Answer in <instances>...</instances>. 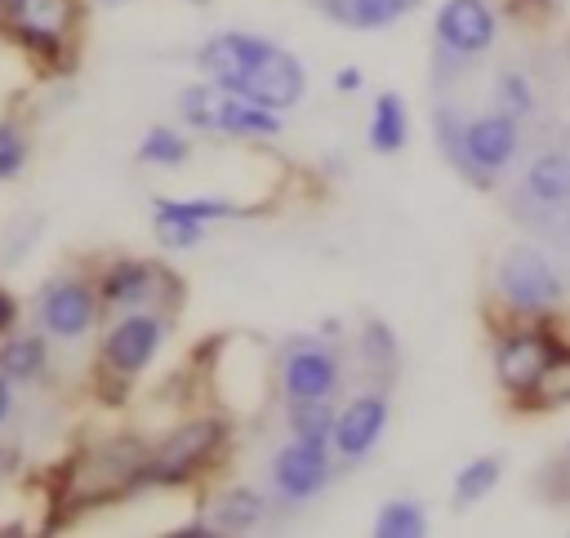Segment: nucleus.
Returning a JSON list of instances; mask_svg holds the SVG:
<instances>
[{"label":"nucleus","mask_w":570,"mask_h":538,"mask_svg":"<svg viewBox=\"0 0 570 538\" xmlns=\"http://www.w3.org/2000/svg\"><path fill=\"white\" fill-rule=\"evenodd\" d=\"M142 467H147V445L134 436H116V440L71 454V462L62 467L53 485V516L71 520V516H85V511H98L125 498L129 489H138Z\"/></svg>","instance_id":"nucleus-2"},{"label":"nucleus","mask_w":570,"mask_h":538,"mask_svg":"<svg viewBox=\"0 0 570 538\" xmlns=\"http://www.w3.org/2000/svg\"><path fill=\"white\" fill-rule=\"evenodd\" d=\"M227 440V422L223 418H187L178 422L156 449H147V467H142V480L138 489H165V485H187L196 471H205L218 449Z\"/></svg>","instance_id":"nucleus-3"},{"label":"nucleus","mask_w":570,"mask_h":538,"mask_svg":"<svg viewBox=\"0 0 570 538\" xmlns=\"http://www.w3.org/2000/svg\"><path fill=\"white\" fill-rule=\"evenodd\" d=\"M209 534H218L214 525H183V529H174V538H209Z\"/></svg>","instance_id":"nucleus-32"},{"label":"nucleus","mask_w":570,"mask_h":538,"mask_svg":"<svg viewBox=\"0 0 570 538\" xmlns=\"http://www.w3.org/2000/svg\"><path fill=\"white\" fill-rule=\"evenodd\" d=\"M9 409H13V396H9V378L0 373V422L9 418Z\"/></svg>","instance_id":"nucleus-33"},{"label":"nucleus","mask_w":570,"mask_h":538,"mask_svg":"<svg viewBox=\"0 0 570 538\" xmlns=\"http://www.w3.org/2000/svg\"><path fill=\"white\" fill-rule=\"evenodd\" d=\"M27 160V142L13 124H0V178H18Z\"/></svg>","instance_id":"nucleus-28"},{"label":"nucleus","mask_w":570,"mask_h":538,"mask_svg":"<svg viewBox=\"0 0 570 538\" xmlns=\"http://www.w3.org/2000/svg\"><path fill=\"white\" fill-rule=\"evenodd\" d=\"M494 285H499V298H503L512 311H521V316L552 311V307L561 302V293H566V289H561V276L552 271V262H548L539 249H525V245H517V249L503 253Z\"/></svg>","instance_id":"nucleus-6"},{"label":"nucleus","mask_w":570,"mask_h":538,"mask_svg":"<svg viewBox=\"0 0 570 538\" xmlns=\"http://www.w3.org/2000/svg\"><path fill=\"white\" fill-rule=\"evenodd\" d=\"M525 191L543 205L570 200V151H543L530 169H525Z\"/></svg>","instance_id":"nucleus-17"},{"label":"nucleus","mask_w":570,"mask_h":538,"mask_svg":"<svg viewBox=\"0 0 570 538\" xmlns=\"http://www.w3.org/2000/svg\"><path fill=\"white\" fill-rule=\"evenodd\" d=\"M45 360H49V351H45V338H36V333L9 338V342L0 347V373L13 378V382H31V378H40Z\"/></svg>","instance_id":"nucleus-20"},{"label":"nucleus","mask_w":570,"mask_h":538,"mask_svg":"<svg viewBox=\"0 0 570 538\" xmlns=\"http://www.w3.org/2000/svg\"><path fill=\"white\" fill-rule=\"evenodd\" d=\"M387 427V400L383 396H356L338 418H334V436L330 449H338L343 458H361L374 449V440Z\"/></svg>","instance_id":"nucleus-15"},{"label":"nucleus","mask_w":570,"mask_h":538,"mask_svg":"<svg viewBox=\"0 0 570 538\" xmlns=\"http://www.w3.org/2000/svg\"><path fill=\"white\" fill-rule=\"evenodd\" d=\"M98 316V293L76 280V276H58L40 289V325L53 333V338H80L89 333Z\"/></svg>","instance_id":"nucleus-12"},{"label":"nucleus","mask_w":570,"mask_h":538,"mask_svg":"<svg viewBox=\"0 0 570 538\" xmlns=\"http://www.w3.org/2000/svg\"><path fill=\"white\" fill-rule=\"evenodd\" d=\"M405 138H410V116H405L401 98L396 93H379L374 98V116H370V147L392 156V151L405 147Z\"/></svg>","instance_id":"nucleus-18"},{"label":"nucleus","mask_w":570,"mask_h":538,"mask_svg":"<svg viewBox=\"0 0 570 538\" xmlns=\"http://www.w3.org/2000/svg\"><path fill=\"white\" fill-rule=\"evenodd\" d=\"M151 227H156V240H160L165 249H196V245L205 240V222L191 218L178 200H156Z\"/></svg>","instance_id":"nucleus-16"},{"label":"nucleus","mask_w":570,"mask_h":538,"mask_svg":"<svg viewBox=\"0 0 570 538\" xmlns=\"http://www.w3.org/2000/svg\"><path fill=\"white\" fill-rule=\"evenodd\" d=\"M499 485V458H472L459 476H454V502L459 507H472V502H481L490 489Z\"/></svg>","instance_id":"nucleus-24"},{"label":"nucleus","mask_w":570,"mask_h":538,"mask_svg":"<svg viewBox=\"0 0 570 538\" xmlns=\"http://www.w3.org/2000/svg\"><path fill=\"white\" fill-rule=\"evenodd\" d=\"M557 351H561V342L548 329H508L494 347V378L503 382V391L525 400L534 391V382L543 378V369L557 360Z\"/></svg>","instance_id":"nucleus-7"},{"label":"nucleus","mask_w":570,"mask_h":538,"mask_svg":"<svg viewBox=\"0 0 570 538\" xmlns=\"http://www.w3.org/2000/svg\"><path fill=\"white\" fill-rule=\"evenodd\" d=\"M361 347H365V356H370L379 369L396 360V342H392L387 325H379V320H370V325H365V333H361Z\"/></svg>","instance_id":"nucleus-29"},{"label":"nucleus","mask_w":570,"mask_h":538,"mask_svg":"<svg viewBox=\"0 0 570 538\" xmlns=\"http://www.w3.org/2000/svg\"><path fill=\"white\" fill-rule=\"evenodd\" d=\"M200 67L214 84H223V89H232V93H240L267 111H289L307 93V71L298 67V58L285 53L281 44L263 40V36L223 31L214 40H205Z\"/></svg>","instance_id":"nucleus-1"},{"label":"nucleus","mask_w":570,"mask_h":538,"mask_svg":"<svg viewBox=\"0 0 570 538\" xmlns=\"http://www.w3.org/2000/svg\"><path fill=\"white\" fill-rule=\"evenodd\" d=\"M160 347V320L151 311H125L102 338V378H134Z\"/></svg>","instance_id":"nucleus-9"},{"label":"nucleus","mask_w":570,"mask_h":538,"mask_svg":"<svg viewBox=\"0 0 570 538\" xmlns=\"http://www.w3.org/2000/svg\"><path fill=\"white\" fill-rule=\"evenodd\" d=\"M423 529H428L423 507H419V502H405V498L387 502V507L374 516V534H379V538H419Z\"/></svg>","instance_id":"nucleus-26"},{"label":"nucleus","mask_w":570,"mask_h":538,"mask_svg":"<svg viewBox=\"0 0 570 538\" xmlns=\"http://www.w3.org/2000/svg\"><path fill=\"white\" fill-rule=\"evenodd\" d=\"M499 98H503V111L508 116H525L534 107V93H530L525 76H517V71H503L499 76Z\"/></svg>","instance_id":"nucleus-27"},{"label":"nucleus","mask_w":570,"mask_h":538,"mask_svg":"<svg viewBox=\"0 0 570 538\" xmlns=\"http://www.w3.org/2000/svg\"><path fill=\"white\" fill-rule=\"evenodd\" d=\"M517 151V116L508 111H490L463 124V160L459 173H468L472 182H490Z\"/></svg>","instance_id":"nucleus-8"},{"label":"nucleus","mask_w":570,"mask_h":538,"mask_svg":"<svg viewBox=\"0 0 570 538\" xmlns=\"http://www.w3.org/2000/svg\"><path fill=\"white\" fill-rule=\"evenodd\" d=\"M334 418H338V414H334L325 400H289V431H294L298 440H325V445H330Z\"/></svg>","instance_id":"nucleus-23"},{"label":"nucleus","mask_w":570,"mask_h":538,"mask_svg":"<svg viewBox=\"0 0 570 538\" xmlns=\"http://www.w3.org/2000/svg\"><path fill=\"white\" fill-rule=\"evenodd\" d=\"M334 84H338V89H343V93H352V89H356V84H361V71H356V67H343V71H338V76H334Z\"/></svg>","instance_id":"nucleus-31"},{"label":"nucleus","mask_w":570,"mask_h":538,"mask_svg":"<svg viewBox=\"0 0 570 538\" xmlns=\"http://www.w3.org/2000/svg\"><path fill=\"white\" fill-rule=\"evenodd\" d=\"M525 409H557V405H570V347L557 351V360L543 369V378L534 382V391L525 400H517Z\"/></svg>","instance_id":"nucleus-21"},{"label":"nucleus","mask_w":570,"mask_h":538,"mask_svg":"<svg viewBox=\"0 0 570 538\" xmlns=\"http://www.w3.org/2000/svg\"><path fill=\"white\" fill-rule=\"evenodd\" d=\"M13 320H18V302H13V293L0 289V338L13 329Z\"/></svg>","instance_id":"nucleus-30"},{"label":"nucleus","mask_w":570,"mask_h":538,"mask_svg":"<svg viewBox=\"0 0 570 538\" xmlns=\"http://www.w3.org/2000/svg\"><path fill=\"white\" fill-rule=\"evenodd\" d=\"M80 22V0H4V27L9 36L40 53L45 62H62L67 44Z\"/></svg>","instance_id":"nucleus-5"},{"label":"nucleus","mask_w":570,"mask_h":538,"mask_svg":"<svg viewBox=\"0 0 570 538\" xmlns=\"http://www.w3.org/2000/svg\"><path fill=\"white\" fill-rule=\"evenodd\" d=\"M178 293L174 271L156 262H116L102 271V302L111 307H174Z\"/></svg>","instance_id":"nucleus-10"},{"label":"nucleus","mask_w":570,"mask_h":538,"mask_svg":"<svg viewBox=\"0 0 570 538\" xmlns=\"http://www.w3.org/2000/svg\"><path fill=\"white\" fill-rule=\"evenodd\" d=\"M499 18L485 0H445L436 9V40L454 53H481L494 44Z\"/></svg>","instance_id":"nucleus-13"},{"label":"nucleus","mask_w":570,"mask_h":538,"mask_svg":"<svg viewBox=\"0 0 570 538\" xmlns=\"http://www.w3.org/2000/svg\"><path fill=\"white\" fill-rule=\"evenodd\" d=\"M419 0H343V18L352 22V27H365V31H374V27H392L401 13H410Z\"/></svg>","instance_id":"nucleus-25"},{"label":"nucleus","mask_w":570,"mask_h":538,"mask_svg":"<svg viewBox=\"0 0 570 538\" xmlns=\"http://www.w3.org/2000/svg\"><path fill=\"white\" fill-rule=\"evenodd\" d=\"M263 494L254 489H227L214 507V529L218 534H245V529H258L263 525Z\"/></svg>","instance_id":"nucleus-19"},{"label":"nucleus","mask_w":570,"mask_h":538,"mask_svg":"<svg viewBox=\"0 0 570 538\" xmlns=\"http://www.w3.org/2000/svg\"><path fill=\"white\" fill-rule=\"evenodd\" d=\"M0 13H4V0H0Z\"/></svg>","instance_id":"nucleus-34"},{"label":"nucleus","mask_w":570,"mask_h":538,"mask_svg":"<svg viewBox=\"0 0 570 538\" xmlns=\"http://www.w3.org/2000/svg\"><path fill=\"white\" fill-rule=\"evenodd\" d=\"M138 160H142V165H156V169H178V165L187 160V138H183L178 129H169V124H156V129L142 133Z\"/></svg>","instance_id":"nucleus-22"},{"label":"nucleus","mask_w":570,"mask_h":538,"mask_svg":"<svg viewBox=\"0 0 570 538\" xmlns=\"http://www.w3.org/2000/svg\"><path fill=\"white\" fill-rule=\"evenodd\" d=\"M330 480V445L325 440H289L276 458H272V485L285 502H303L316 498Z\"/></svg>","instance_id":"nucleus-11"},{"label":"nucleus","mask_w":570,"mask_h":538,"mask_svg":"<svg viewBox=\"0 0 570 538\" xmlns=\"http://www.w3.org/2000/svg\"><path fill=\"white\" fill-rule=\"evenodd\" d=\"M178 111L187 124L209 129V133H227V138H272L281 133V111H267L223 84H191L178 98Z\"/></svg>","instance_id":"nucleus-4"},{"label":"nucleus","mask_w":570,"mask_h":538,"mask_svg":"<svg viewBox=\"0 0 570 538\" xmlns=\"http://www.w3.org/2000/svg\"><path fill=\"white\" fill-rule=\"evenodd\" d=\"M281 387H285L289 400H325V396H334V387H338L334 351H325L316 342L294 347L285 356V365H281Z\"/></svg>","instance_id":"nucleus-14"}]
</instances>
